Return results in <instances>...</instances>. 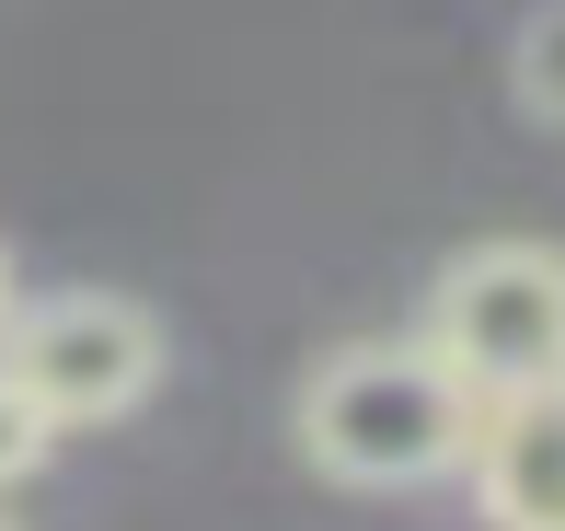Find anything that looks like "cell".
Here are the masks:
<instances>
[{"label":"cell","instance_id":"1","mask_svg":"<svg viewBox=\"0 0 565 531\" xmlns=\"http://www.w3.org/2000/svg\"><path fill=\"white\" fill-rule=\"evenodd\" d=\"M484 393L439 347H335L300 382V463L335 486H427L473 463Z\"/></svg>","mask_w":565,"mask_h":531},{"label":"cell","instance_id":"2","mask_svg":"<svg viewBox=\"0 0 565 531\" xmlns=\"http://www.w3.org/2000/svg\"><path fill=\"white\" fill-rule=\"evenodd\" d=\"M427 347L473 382L484 404L565 382V255L554 243H473L427 289Z\"/></svg>","mask_w":565,"mask_h":531},{"label":"cell","instance_id":"3","mask_svg":"<svg viewBox=\"0 0 565 531\" xmlns=\"http://www.w3.org/2000/svg\"><path fill=\"white\" fill-rule=\"evenodd\" d=\"M0 370L58 427H116L127 404L162 382V323H150L139 300H116V289H58V300H35V312L12 323Z\"/></svg>","mask_w":565,"mask_h":531},{"label":"cell","instance_id":"4","mask_svg":"<svg viewBox=\"0 0 565 531\" xmlns=\"http://www.w3.org/2000/svg\"><path fill=\"white\" fill-rule=\"evenodd\" d=\"M473 497L497 531H565V382L497 393L473 427Z\"/></svg>","mask_w":565,"mask_h":531},{"label":"cell","instance_id":"5","mask_svg":"<svg viewBox=\"0 0 565 531\" xmlns=\"http://www.w3.org/2000/svg\"><path fill=\"white\" fill-rule=\"evenodd\" d=\"M508 82H520L531 116H554V128H565V0H543V12L520 23V59H508Z\"/></svg>","mask_w":565,"mask_h":531},{"label":"cell","instance_id":"6","mask_svg":"<svg viewBox=\"0 0 565 531\" xmlns=\"http://www.w3.org/2000/svg\"><path fill=\"white\" fill-rule=\"evenodd\" d=\"M46 439H58V416H46V404L0 370V486H23V474L46 463Z\"/></svg>","mask_w":565,"mask_h":531},{"label":"cell","instance_id":"7","mask_svg":"<svg viewBox=\"0 0 565 531\" xmlns=\"http://www.w3.org/2000/svg\"><path fill=\"white\" fill-rule=\"evenodd\" d=\"M0 531H12V509H0Z\"/></svg>","mask_w":565,"mask_h":531}]
</instances>
